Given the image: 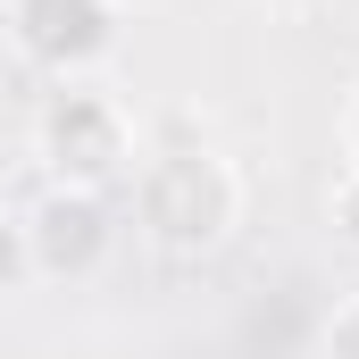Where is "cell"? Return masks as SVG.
<instances>
[{
  "instance_id": "6da1fadb",
  "label": "cell",
  "mask_w": 359,
  "mask_h": 359,
  "mask_svg": "<svg viewBox=\"0 0 359 359\" xmlns=\"http://www.w3.org/2000/svg\"><path fill=\"white\" fill-rule=\"evenodd\" d=\"M42 243H50V259H67V251L92 259V251H100V209H92V201H50V209H42Z\"/></svg>"
}]
</instances>
